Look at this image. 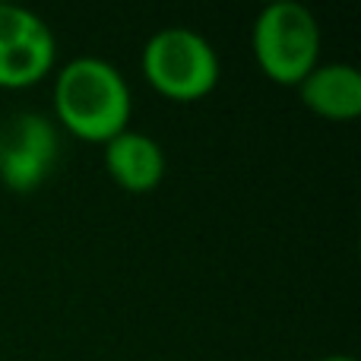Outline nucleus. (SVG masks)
Listing matches in <instances>:
<instances>
[{
    "mask_svg": "<svg viewBox=\"0 0 361 361\" xmlns=\"http://www.w3.org/2000/svg\"><path fill=\"white\" fill-rule=\"evenodd\" d=\"M54 124L73 140L105 146L133 121L127 76L105 57H73L54 73Z\"/></svg>",
    "mask_w": 361,
    "mask_h": 361,
    "instance_id": "nucleus-1",
    "label": "nucleus"
},
{
    "mask_svg": "<svg viewBox=\"0 0 361 361\" xmlns=\"http://www.w3.org/2000/svg\"><path fill=\"white\" fill-rule=\"evenodd\" d=\"M324 32L320 23L298 0H276L257 13L250 25V54L269 82L298 89V82L320 63Z\"/></svg>",
    "mask_w": 361,
    "mask_h": 361,
    "instance_id": "nucleus-2",
    "label": "nucleus"
},
{
    "mask_svg": "<svg viewBox=\"0 0 361 361\" xmlns=\"http://www.w3.org/2000/svg\"><path fill=\"white\" fill-rule=\"evenodd\" d=\"M140 73L156 95L175 105H193L216 92L222 80V61L206 35L184 25H169L143 44Z\"/></svg>",
    "mask_w": 361,
    "mask_h": 361,
    "instance_id": "nucleus-3",
    "label": "nucleus"
},
{
    "mask_svg": "<svg viewBox=\"0 0 361 361\" xmlns=\"http://www.w3.org/2000/svg\"><path fill=\"white\" fill-rule=\"evenodd\" d=\"M57 67V35L38 13L0 4V89L23 92Z\"/></svg>",
    "mask_w": 361,
    "mask_h": 361,
    "instance_id": "nucleus-4",
    "label": "nucleus"
},
{
    "mask_svg": "<svg viewBox=\"0 0 361 361\" xmlns=\"http://www.w3.org/2000/svg\"><path fill=\"white\" fill-rule=\"evenodd\" d=\"M61 137L57 124L44 114L23 111L0 130V180L16 193H29L44 184L57 165Z\"/></svg>",
    "mask_w": 361,
    "mask_h": 361,
    "instance_id": "nucleus-5",
    "label": "nucleus"
},
{
    "mask_svg": "<svg viewBox=\"0 0 361 361\" xmlns=\"http://www.w3.org/2000/svg\"><path fill=\"white\" fill-rule=\"evenodd\" d=\"M105 171L121 190L127 193H152L165 180V149L156 137L127 127L114 140L102 146Z\"/></svg>",
    "mask_w": 361,
    "mask_h": 361,
    "instance_id": "nucleus-6",
    "label": "nucleus"
},
{
    "mask_svg": "<svg viewBox=\"0 0 361 361\" xmlns=\"http://www.w3.org/2000/svg\"><path fill=\"white\" fill-rule=\"evenodd\" d=\"M298 99L311 114L333 124H349L361 114V73L343 61L317 63L298 82Z\"/></svg>",
    "mask_w": 361,
    "mask_h": 361,
    "instance_id": "nucleus-7",
    "label": "nucleus"
},
{
    "mask_svg": "<svg viewBox=\"0 0 361 361\" xmlns=\"http://www.w3.org/2000/svg\"><path fill=\"white\" fill-rule=\"evenodd\" d=\"M320 361H355L352 355H326V358H320Z\"/></svg>",
    "mask_w": 361,
    "mask_h": 361,
    "instance_id": "nucleus-8",
    "label": "nucleus"
}]
</instances>
